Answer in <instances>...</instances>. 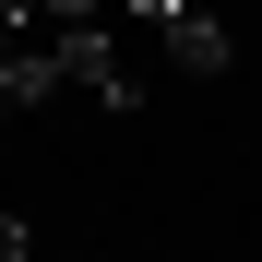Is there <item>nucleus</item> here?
<instances>
[{
    "mask_svg": "<svg viewBox=\"0 0 262 262\" xmlns=\"http://www.w3.org/2000/svg\"><path fill=\"white\" fill-rule=\"evenodd\" d=\"M107 12H131V24H143L179 72H227V60H238V36L203 12V0H107Z\"/></svg>",
    "mask_w": 262,
    "mask_h": 262,
    "instance_id": "nucleus-1",
    "label": "nucleus"
},
{
    "mask_svg": "<svg viewBox=\"0 0 262 262\" xmlns=\"http://www.w3.org/2000/svg\"><path fill=\"white\" fill-rule=\"evenodd\" d=\"M48 48H60V83H83L107 119H131V107H143V72L119 60V36H107V24H60Z\"/></svg>",
    "mask_w": 262,
    "mask_h": 262,
    "instance_id": "nucleus-2",
    "label": "nucleus"
},
{
    "mask_svg": "<svg viewBox=\"0 0 262 262\" xmlns=\"http://www.w3.org/2000/svg\"><path fill=\"white\" fill-rule=\"evenodd\" d=\"M60 96V48L48 36H0V119H36Z\"/></svg>",
    "mask_w": 262,
    "mask_h": 262,
    "instance_id": "nucleus-3",
    "label": "nucleus"
},
{
    "mask_svg": "<svg viewBox=\"0 0 262 262\" xmlns=\"http://www.w3.org/2000/svg\"><path fill=\"white\" fill-rule=\"evenodd\" d=\"M36 250V227H24V214H0V262H24Z\"/></svg>",
    "mask_w": 262,
    "mask_h": 262,
    "instance_id": "nucleus-4",
    "label": "nucleus"
}]
</instances>
